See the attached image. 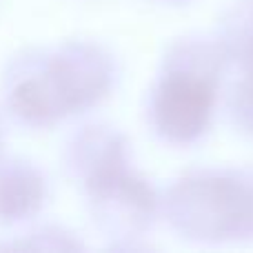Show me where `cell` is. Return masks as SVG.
Instances as JSON below:
<instances>
[{
	"label": "cell",
	"instance_id": "2",
	"mask_svg": "<svg viewBox=\"0 0 253 253\" xmlns=\"http://www.w3.org/2000/svg\"><path fill=\"white\" fill-rule=\"evenodd\" d=\"M167 211L180 233L202 240L253 238V173L207 171L173 187Z\"/></svg>",
	"mask_w": 253,
	"mask_h": 253
},
{
	"label": "cell",
	"instance_id": "7",
	"mask_svg": "<svg viewBox=\"0 0 253 253\" xmlns=\"http://www.w3.org/2000/svg\"><path fill=\"white\" fill-rule=\"evenodd\" d=\"M0 149H2V129H0Z\"/></svg>",
	"mask_w": 253,
	"mask_h": 253
},
{
	"label": "cell",
	"instance_id": "6",
	"mask_svg": "<svg viewBox=\"0 0 253 253\" xmlns=\"http://www.w3.org/2000/svg\"><path fill=\"white\" fill-rule=\"evenodd\" d=\"M231 111L236 123L247 131H253V69H247L245 78L236 84L231 100Z\"/></svg>",
	"mask_w": 253,
	"mask_h": 253
},
{
	"label": "cell",
	"instance_id": "3",
	"mask_svg": "<svg viewBox=\"0 0 253 253\" xmlns=\"http://www.w3.org/2000/svg\"><path fill=\"white\" fill-rule=\"evenodd\" d=\"M215 62L207 53L193 62V49H184V62L169 67L151 98V118L158 133L169 142L187 144L200 138L215 105Z\"/></svg>",
	"mask_w": 253,
	"mask_h": 253
},
{
	"label": "cell",
	"instance_id": "4",
	"mask_svg": "<svg viewBox=\"0 0 253 253\" xmlns=\"http://www.w3.org/2000/svg\"><path fill=\"white\" fill-rule=\"evenodd\" d=\"M47 196V178L34 162L0 158V224L11 227L36 218Z\"/></svg>",
	"mask_w": 253,
	"mask_h": 253
},
{
	"label": "cell",
	"instance_id": "1",
	"mask_svg": "<svg viewBox=\"0 0 253 253\" xmlns=\"http://www.w3.org/2000/svg\"><path fill=\"white\" fill-rule=\"evenodd\" d=\"M114 84V62L84 40L62 42L13 60L4 98L11 116L31 129H47L96 107Z\"/></svg>",
	"mask_w": 253,
	"mask_h": 253
},
{
	"label": "cell",
	"instance_id": "5",
	"mask_svg": "<svg viewBox=\"0 0 253 253\" xmlns=\"http://www.w3.org/2000/svg\"><path fill=\"white\" fill-rule=\"evenodd\" d=\"M224 49L236 60L253 69V2H245L224 25Z\"/></svg>",
	"mask_w": 253,
	"mask_h": 253
}]
</instances>
